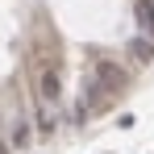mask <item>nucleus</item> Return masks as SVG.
<instances>
[{
	"label": "nucleus",
	"mask_w": 154,
	"mask_h": 154,
	"mask_svg": "<svg viewBox=\"0 0 154 154\" xmlns=\"http://www.w3.org/2000/svg\"><path fill=\"white\" fill-rule=\"evenodd\" d=\"M8 150H13V146H8V142H4V137H0V154H8Z\"/></svg>",
	"instance_id": "nucleus-6"
},
{
	"label": "nucleus",
	"mask_w": 154,
	"mask_h": 154,
	"mask_svg": "<svg viewBox=\"0 0 154 154\" xmlns=\"http://www.w3.org/2000/svg\"><path fill=\"white\" fill-rule=\"evenodd\" d=\"M38 100L50 104V108L63 100V79H58V71H54V67H46V71L38 75Z\"/></svg>",
	"instance_id": "nucleus-1"
},
{
	"label": "nucleus",
	"mask_w": 154,
	"mask_h": 154,
	"mask_svg": "<svg viewBox=\"0 0 154 154\" xmlns=\"http://www.w3.org/2000/svg\"><path fill=\"white\" fill-rule=\"evenodd\" d=\"M129 58H133V63H150L154 58V38H146V33L129 38Z\"/></svg>",
	"instance_id": "nucleus-4"
},
{
	"label": "nucleus",
	"mask_w": 154,
	"mask_h": 154,
	"mask_svg": "<svg viewBox=\"0 0 154 154\" xmlns=\"http://www.w3.org/2000/svg\"><path fill=\"white\" fill-rule=\"evenodd\" d=\"M133 17H137V29L154 38V0H133Z\"/></svg>",
	"instance_id": "nucleus-3"
},
{
	"label": "nucleus",
	"mask_w": 154,
	"mask_h": 154,
	"mask_svg": "<svg viewBox=\"0 0 154 154\" xmlns=\"http://www.w3.org/2000/svg\"><path fill=\"white\" fill-rule=\"evenodd\" d=\"M29 142H33V129H29L25 117H17V121H13V133H8V146H13V150H25Z\"/></svg>",
	"instance_id": "nucleus-5"
},
{
	"label": "nucleus",
	"mask_w": 154,
	"mask_h": 154,
	"mask_svg": "<svg viewBox=\"0 0 154 154\" xmlns=\"http://www.w3.org/2000/svg\"><path fill=\"white\" fill-rule=\"evenodd\" d=\"M92 75L100 79L108 92H121V88H125V71H121L117 63H108V58H96V63H92Z\"/></svg>",
	"instance_id": "nucleus-2"
}]
</instances>
